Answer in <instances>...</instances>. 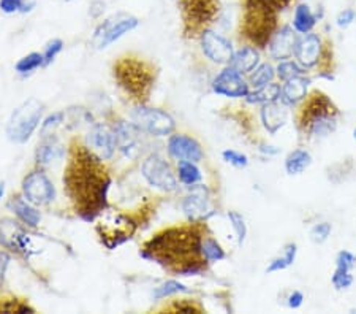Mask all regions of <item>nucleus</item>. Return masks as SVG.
<instances>
[{
  "label": "nucleus",
  "mask_w": 356,
  "mask_h": 314,
  "mask_svg": "<svg viewBox=\"0 0 356 314\" xmlns=\"http://www.w3.org/2000/svg\"><path fill=\"white\" fill-rule=\"evenodd\" d=\"M280 97H282V86L273 81L252 91V93H249V95L245 97V100L252 105H266L273 104V102H279Z\"/></svg>",
  "instance_id": "obj_28"
},
{
  "label": "nucleus",
  "mask_w": 356,
  "mask_h": 314,
  "mask_svg": "<svg viewBox=\"0 0 356 314\" xmlns=\"http://www.w3.org/2000/svg\"><path fill=\"white\" fill-rule=\"evenodd\" d=\"M222 157H223V161L228 162L229 165H233V167H236V168H245L247 165H249V157L236 150H225L222 152Z\"/></svg>",
  "instance_id": "obj_41"
},
{
  "label": "nucleus",
  "mask_w": 356,
  "mask_h": 314,
  "mask_svg": "<svg viewBox=\"0 0 356 314\" xmlns=\"http://www.w3.org/2000/svg\"><path fill=\"white\" fill-rule=\"evenodd\" d=\"M27 0H0V10L5 15H13V13H22Z\"/></svg>",
  "instance_id": "obj_44"
},
{
  "label": "nucleus",
  "mask_w": 356,
  "mask_h": 314,
  "mask_svg": "<svg viewBox=\"0 0 356 314\" xmlns=\"http://www.w3.org/2000/svg\"><path fill=\"white\" fill-rule=\"evenodd\" d=\"M229 65L236 68L243 75H250L255 68L260 65V51L255 47H243L234 51L233 59Z\"/></svg>",
  "instance_id": "obj_26"
},
{
  "label": "nucleus",
  "mask_w": 356,
  "mask_h": 314,
  "mask_svg": "<svg viewBox=\"0 0 356 314\" xmlns=\"http://www.w3.org/2000/svg\"><path fill=\"white\" fill-rule=\"evenodd\" d=\"M290 111L289 107L282 102H273V104L261 105L260 110V119L263 123V127L268 130V134H277L284 125L289 123Z\"/></svg>",
  "instance_id": "obj_21"
},
{
  "label": "nucleus",
  "mask_w": 356,
  "mask_h": 314,
  "mask_svg": "<svg viewBox=\"0 0 356 314\" xmlns=\"http://www.w3.org/2000/svg\"><path fill=\"white\" fill-rule=\"evenodd\" d=\"M3 192H5V185L3 182H0V200L3 197Z\"/></svg>",
  "instance_id": "obj_52"
},
{
  "label": "nucleus",
  "mask_w": 356,
  "mask_h": 314,
  "mask_svg": "<svg viewBox=\"0 0 356 314\" xmlns=\"http://www.w3.org/2000/svg\"><path fill=\"white\" fill-rule=\"evenodd\" d=\"M193 222L191 226L171 227L157 233L146 243L141 256L147 260L175 268L182 276L200 275L204 270V257L201 254L203 233Z\"/></svg>",
  "instance_id": "obj_2"
},
{
  "label": "nucleus",
  "mask_w": 356,
  "mask_h": 314,
  "mask_svg": "<svg viewBox=\"0 0 356 314\" xmlns=\"http://www.w3.org/2000/svg\"><path fill=\"white\" fill-rule=\"evenodd\" d=\"M64 185L84 221H94L106 208L111 180L103 168L102 159L89 148L78 146L72 151Z\"/></svg>",
  "instance_id": "obj_1"
},
{
  "label": "nucleus",
  "mask_w": 356,
  "mask_h": 314,
  "mask_svg": "<svg viewBox=\"0 0 356 314\" xmlns=\"http://www.w3.org/2000/svg\"><path fill=\"white\" fill-rule=\"evenodd\" d=\"M201 254H203L206 262H219L227 257L225 249L212 237H203V242H201Z\"/></svg>",
  "instance_id": "obj_33"
},
{
  "label": "nucleus",
  "mask_w": 356,
  "mask_h": 314,
  "mask_svg": "<svg viewBox=\"0 0 356 314\" xmlns=\"http://www.w3.org/2000/svg\"><path fill=\"white\" fill-rule=\"evenodd\" d=\"M173 308L177 313H201L203 311V308L191 300H182V301H179V304H175Z\"/></svg>",
  "instance_id": "obj_46"
},
{
  "label": "nucleus",
  "mask_w": 356,
  "mask_h": 314,
  "mask_svg": "<svg viewBox=\"0 0 356 314\" xmlns=\"http://www.w3.org/2000/svg\"><path fill=\"white\" fill-rule=\"evenodd\" d=\"M309 84H311V78H306V75L295 77V78L289 79V81H284L282 97H280V102H282V104H285L289 108L298 107L307 97Z\"/></svg>",
  "instance_id": "obj_23"
},
{
  "label": "nucleus",
  "mask_w": 356,
  "mask_h": 314,
  "mask_svg": "<svg viewBox=\"0 0 356 314\" xmlns=\"http://www.w3.org/2000/svg\"><path fill=\"white\" fill-rule=\"evenodd\" d=\"M355 21H356V11L352 8L342 10L341 13L336 16V24L341 29H347L348 26H352Z\"/></svg>",
  "instance_id": "obj_45"
},
{
  "label": "nucleus",
  "mask_w": 356,
  "mask_h": 314,
  "mask_svg": "<svg viewBox=\"0 0 356 314\" xmlns=\"http://www.w3.org/2000/svg\"><path fill=\"white\" fill-rule=\"evenodd\" d=\"M191 191L182 200V211L192 222H201L212 214L211 211V194L203 185L188 186Z\"/></svg>",
  "instance_id": "obj_16"
},
{
  "label": "nucleus",
  "mask_w": 356,
  "mask_h": 314,
  "mask_svg": "<svg viewBox=\"0 0 356 314\" xmlns=\"http://www.w3.org/2000/svg\"><path fill=\"white\" fill-rule=\"evenodd\" d=\"M331 232H332V226L330 224V222H318V224H315L311 228V232H309V237H311L312 243L321 244L330 238Z\"/></svg>",
  "instance_id": "obj_39"
},
{
  "label": "nucleus",
  "mask_w": 356,
  "mask_h": 314,
  "mask_svg": "<svg viewBox=\"0 0 356 314\" xmlns=\"http://www.w3.org/2000/svg\"><path fill=\"white\" fill-rule=\"evenodd\" d=\"M177 176H179V181L186 186H193L198 185V182L203 180V173L197 167V164L191 161H181L177 164Z\"/></svg>",
  "instance_id": "obj_31"
},
{
  "label": "nucleus",
  "mask_w": 356,
  "mask_h": 314,
  "mask_svg": "<svg viewBox=\"0 0 356 314\" xmlns=\"http://www.w3.org/2000/svg\"><path fill=\"white\" fill-rule=\"evenodd\" d=\"M312 165V156L307 150L298 148V150L291 151L289 156L285 157V171L290 176L301 175Z\"/></svg>",
  "instance_id": "obj_29"
},
{
  "label": "nucleus",
  "mask_w": 356,
  "mask_h": 314,
  "mask_svg": "<svg viewBox=\"0 0 356 314\" xmlns=\"http://www.w3.org/2000/svg\"><path fill=\"white\" fill-rule=\"evenodd\" d=\"M86 141H88V148L99 156L102 161H108V159L113 157L114 151H116V140H114V132L103 124H97L89 130L88 136H86Z\"/></svg>",
  "instance_id": "obj_19"
},
{
  "label": "nucleus",
  "mask_w": 356,
  "mask_h": 314,
  "mask_svg": "<svg viewBox=\"0 0 356 314\" xmlns=\"http://www.w3.org/2000/svg\"><path fill=\"white\" fill-rule=\"evenodd\" d=\"M260 151L268 154V156H275V154L279 152V148H275V146H266V145H265V146L260 148Z\"/></svg>",
  "instance_id": "obj_51"
},
{
  "label": "nucleus",
  "mask_w": 356,
  "mask_h": 314,
  "mask_svg": "<svg viewBox=\"0 0 356 314\" xmlns=\"http://www.w3.org/2000/svg\"><path fill=\"white\" fill-rule=\"evenodd\" d=\"M29 240L31 238H29L24 228H22L18 222H15L13 219L0 221V244H2V246L27 254Z\"/></svg>",
  "instance_id": "obj_20"
},
{
  "label": "nucleus",
  "mask_w": 356,
  "mask_h": 314,
  "mask_svg": "<svg viewBox=\"0 0 356 314\" xmlns=\"http://www.w3.org/2000/svg\"><path fill=\"white\" fill-rule=\"evenodd\" d=\"M64 2H72V0H64Z\"/></svg>",
  "instance_id": "obj_54"
},
{
  "label": "nucleus",
  "mask_w": 356,
  "mask_h": 314,
  "mask_svg": "<svg viewBox=\"0 0 356 314\" xmlns=\"http://www.w3.org/2000/svg\"><path fill=\"white\" fill-rule=\"evenodd\" d=\"M168 154L171 159H176L177 162L181 161H191L198 164L203 161L204 152L201 148L200 141L195 140L193 136L184 135V134H175L170 136L168 140Z\"/></svg>",
  "instance_id": "obj_18"
},
{
  "label": "nucleus",
  "mask_w": 356,
  "mask_h": 314,
  "mask_svg": "<svg viewBox=\"0 0 356 314\" xmlns=\"http://www.w3.org/2000/svg\"><path fill=\"white\" fill-rule=\"evenodd\" d=\"M141 173L149 185L160 191L173 192L177 189V180L173 170L160 154H151L145 159L141 165Z\"/></svg>",
  "instance_id": "obj_11"
},
{
  "label": "nucleus",
  "mask_w": 356,
  "mask_h": 314,
  "mask_svg": "<svg viewBox=\"0 0 356 314\" xmlns=\"http://www.w3.org/2000/svg\"><path fill=\"white\" fill-rule=\"evenodd\" d=\"M269 2H271L279 11H284L293 2V0H269Z\"/></svg>",
  "instance_id": "obj_50"
},
{
  "label": "nucleus",
  "mask_w": 356,
  "mask_h": 314,
  "mask_svg": "<svg viewBox=\"0 0 356 314\" xmlns=\"http://www.w3.org/2000/svg\"><path fill=\"white\" fill-rule=\"evenodd\" d=\"M341 111L328 95L314 91L301 102L298 113V129L309 140H321L334 134Z\"/></svg>",
  "instance_id": "obj_3"
},
{
  "label": "nucleus",
  "mask_w": 356,
  "mask_h": 314,
  "mask_svg": "<svg viewBox=\"0 0 356 314\" xmlns=\"http://www.w3.org/2000/svg\"><path fill=\"white\" fill-rule=\"evenodd\" d=\"M356 267V256L348 249L339 251L336 256V268H341V270H350L353 272Z\"/></svg>",
  "instance_id": "obj_43"
},
{
  "label": "nucleus",
  "mask_w": 356,
  "mask_h": 314,
  "mask_svg": "<svg viewBox=\"0 0 356 314\" xmlns=\"http://www.w3.org/2000/svg\"><path fill=\"white\" fill-rule=\"evenodd\" d=\"M355 278L350 270H341V268H336L334 273L331 276V283L334 285L336 290H347L353 285Z\"/></svg>",
  "instance_id": "obj_38"
},
{
  "label": "nucleus",
  "mask_w": 356,
  "mask_h": 314,
  "mask_svg": "<svg viewBox=\"0 0 356 314\" xmlns=\"http://www.w3.org/2000/svg\"><path fill=\"white\" fill-rule=\"evenodd\" d=\"M65 156V148L62 143L53 135L43 136V141L38 143L35 159L40 165H49L60 161Z\"/></svg>",
  "instance_id": "obj_24"
},
{
  "label": "nucleus",
  "mask_w": 356,
  "mask_h": 314,
  "mask_svg": "<svg viewBox=\"0 0 356 314\" xmlns=\"http://www.w3.org/2000/svg\"><path fill=\"white\" fill-rule=\"evenodd\" d=\"M184 292H188L187 285H184L182 283L176 281V279H170V281H166L162 285H159V288L156 289V292H154V299L162 300V299H166V297L184 294Z\"/></svg>",
  "instance_id": "obj_36"
},
{
  "label": "nucleus",
  "mask_w": 356,
  "mask_h": 314,
  "mask_svg": "<svg viewBox=\"0 0 356 314\" xmlns=\"http://www.w3.org/2000/svg\"><path fill=\"white\" fill-rule=\"evenodd\" d=\"M10 260H11L10 254L5 253V251H0V284L3 283L5 273H7V268L10 265Z\"/></svg>",
  "instance_id": "obj_48"
},
{
  "label": "nucleus",
  "mask_w": 356,
  "mask_h": 314,
  "mask_svg": "<svg viewBox=\"0 0 356 314\" xmlns=\"http://www.w3.org/2000/svg\"><path fill=\"white\" fill-rule=\"evenodd\" d=\"M114 77L120 88L136 100L147 99L154 84L152 68L138 57H120L114 65Z\"/></svg>",
  "instance_id": "obj_5"
},
{
  "label": "nucleus",
  "mask_w": 356,
  "mask_h": 314,
  "mask_svg": "<svg viewBox=\"0 0 356 314\" xmlns=\"http://www.w3.org/2000/svg\"><path fill=\"white\" fill-rule=\"evenodd\" d=\"M304 304V294L301 290H293L289 295V300H286V305H289L290 310H298Z\"/></svg>",
  "instance_id": "obj_47"
},
{
  "label": "nucleus",
  "mask_w": 356,
  "mask_h": 314,
  "mask_svg": "<svg viewBox=\"0 0 356 314\" xmlns=\"http://www.w3.org/2000/svg\"><path fill=\"white\" fill-rule=\"evenodd\" d=\"M62 49H64V42H62L60 38H53L51 42L46 43L44 51H43V61H44V67L49 65L51 62H53L57 54L62 53Z\"/></svg>",
  "instance_id": "obj_40"
},
{
  "label": "nucleus",
  "mask_w": 356,
  "mask_h": 314,
  "mask_svg": "<svg viewBox=\"0 0 356 314\" xmlns=\"http://www.w3.org/2000/svg\"><path fill=\"white\" fill-rule=\"evenodd\" d=\"M353 139H355V140H356V129H355V130H353Z\"/></svg>",
  "instance_id": "obj_53"
},
{
  "label": "nucleus",
  "mask_w": 356,
  "mask_h": 314,
  "mask_svg": "<svg viewBox=\"0 0 356 314\" xmlns=\"http://www.w3.org/2000/svg\"><path fill=\"white\" fill-rule=\"evenodd\" d=\"M227 216H228V221H229V224H232L234 233H236L238 243L243 244L245 237H247V224H245L244 216L238 213V211H228Z\"/></svg>",
  "instance_id": "obj_37"
},
{
  "label": "nucleus",
  "mask_w": 356,
  "mask_h": 314,
  "mask_svg": "<svg viewBox=\"0 0 356 314\" xmlns=\"http://www.w3.org/2000/svg\"><path fill=\"white\" fill-rule=\"evenodd\" d=\"M279 13L269 0H244L241 36L252 47L266 48L279 27Z\"/></svg>",
  "instance_id": "obj_4"
},
{
  "label": "nucleus",
  "mask_w": 356,
  "mask_h": 314,
  "mask_svg": "<svg viewBox=\"0 0 356 314\" xmlns=\"http://www.w3.org/2000/svg\"><path fill=\"white\" fill-rule=\"evenodd\" d=\"M317 22H318V15L314 13L311 5H307V3L296 5L295 13H293L291 26L298 33H300V36L312 32L314 27L317 26Z\"/></svg>",
  "instance_id": "obj_27"
},
{
  "label": "nucleus",
  "mask_w": 356,
  "mask_h": 314,
  "mask_svg": "<svg viewBox=\"0 0 356 314\" xmlns=\"http://www.w3.org/2000/svg\"><path fill=\"white\" fill-rule=\"evenodd\" d=\"M140 26V19L130 13H116L102 21L94 31L90 45L95 49H106L110 45L127 36Z\"/></svg>",
  "instance_id": "obj_8"
},
{
  "label": "nucleus",
  "mask_w": 356,
  "mask_h": 314,
  "mask_svg": "<svg viewBox=\"0 0 356 314\" xmlns=\"http://www.w3.org/2000/svg\"><path fill=\"white\" fill-rule=\"evenodd\" d=\"M211 86L217 95L232 97V99H243V97L245 99L250 93L249 81H245L243 73L229 64L223 67L219 75L212 79Z\"/></svg>",
  "instance_id": "obj_14"
},
{
  "label": "nucleus",
  "mask_w": 356,
  "mask_h": 314,
  "mask_svg": "<svg viewBox=\"0 0 356 314\" xmlns=\"http://www.w3.org/2000/svg\"><path fill=\"white\" fill-rule=\"evenodd\" d=\"M8 208L18 216L21 222H24L29 227H37L42 219V214L33 203L29 202L26 197L16 196L8 202Z\"/></svg>",
  "instance_id": "obj_25"
},
{
  "label": "nucleus",
  "mask_w": 356,
  "mask_h": 314,
  "mask_svg": "<svg viewBox=\"0 0 356 314\" xmlns=\"http://www.w3.org/2000/svg\"><path fill=\"white\" fill-rule=\"evenodd\" d=\"M64 118H65L64 111L49 114V116L43 121L42 129H40V134H42L43 136L53 135V130L57 127V125H60L62 123H64Z\"/></svg>",
  "instance_id": "obj_42"
},
{
  "label": "nucleus",
  "mask_w": 356,
  "mask_h": 314,
  "mask_svg": "<svg viewBox=\"0 0 356 314\" xmlns=\"http://www.w3.org/2000/svg\"><path fill=\"white\" fill-rule=\"evenodd\" d=\"M275 77H277V75H275V68L271 64L265 62V64H260L254 72L250 73L249 84L254 89H258V88H261V86H266L269 83H273Z\"/></svg>",
  "instance_id": "obj_32"
},
{
  "label": "nucleus",
  "mask_w": 356,
  "mask_h": 314,
  "mask_svg": "<svg viewBox=\"0 0 356 314\" xmlns=\"http://www.w3.org/2000/svg\"><path fill=\"white\" fill-rule=\"evenodd\" d=\"M296 256H298V244L296 243H289L285 244V248L282 251V256L275 257L271 262H269V265L266 267V273H277V272H282L285 268L291 267L295 264L296 260Z\"/></svg>",
  "instance_id": "obj_30"
},
{
  "label": "nucleus",
  "mask_w": 356,
  "mask_h": 314,
  "mask_svg": "<svg viewBox=\"0 0 356 314\" xmlns=\"http://www.w3.org/2000/svg\"><path fill=\"white\" fill-rule=\"evenodd\" d=\"M275 75H277L280 81H289V79L295 77L306 75V68H302L295 59L280 61L279 65L275 67Z\"/></svg>",
  "instance_id": "obj_34"
},
{
  "label": "nucleus",
  "mask_w": 356,
  "mask_h": 314,
  "mask_svg": "<svg viewBox=\"0 0 356 314\" xmlns=\"http://www.w3.org/2000/svg\"><path fill=\"white\" fill-rule=\"evenodd\" d=\"M200 43L203 54L211 62H214V64L228 65L232 62L234 48L232 42L225 36H222V33L212 31V29H204L200 33Z\"/></svg>",
  "instance_id": "obj_13"
},
{
  "label": "nucleus",
  "mask_w": 356,
  "mask_h": 314,
  "mask_svg": "<svg viewBox=\"0 0 356 314\" xmlns=\"http://www.w3.org/2000/svg\"><path fill=\"white\" fill-rule=\"evenodd\" d=\"M40 67H44V61H43V53H31L24 57H21V59L16 62V72L19 73V75H31L35 70H38Z\"/></svg>",
  "instance_id": "obj_35"
},
{
  "label": "nucleus",
  "mask_w": 356,
  "mask_h": 314,
  "mask_svg": "<svg viewBox=\"0 0 356 314\" xmlns=\"http://www.w3.org/2000/svg\"><path fill=\"white\" fill-rule=\"evenodd\" d=\"M131 123H134L141 132L152 136H166L173 134L176 129V121L170 113L160 108L151 107H136L131 113Z\"/></svg>",
  "instance_id": "obj_9"
},
{
  "label": "nucleus",
  "mask_w": 356,
  "mask_h": 314,
  "mask_svg": "<svg viewBox=\"0 0 356 314\" xmlns=\"http://www.w3.org/2000/svg\"><path fill=\"white\" fill-rule=\"evenodd\" d=\"M22 196L35 207H43L56 198V189L44 171L33 170L22 180Z\"/></svg>",
  "instance_id": "obj_12"
},
{
  "label": "nucleus",
  "mask_w": 356,
  "mask_h": 314,
  "mask_svg": "<svg viewBox=\"0 0 356 314\" xmlns=\"http://www.w3.org/2000/svg\"><path fill=\"white\" fill-rule=\"evenodd\" d=\"M186 32H203L219 15V0H181Z\"/></svg>",
  "instance_id": "obj_10"
},
{
  "label": "nucleus",
  "mask_w": 356,
  "mask_h": 314,
  "mask_svg": "<svg viewBox=\"0 0 356 314\" xmlns=\"http://www.w3.org/2000/svg\"><path fill=\"white\" fill-rule=\"evenodd\" d=\"M295 61L306 70L315 67H321V73L325 70V62L332 59V45L320 33L309 32L298 37L295 53Z\"/></svg>",
  "instance_id": "obj_7"
},
{
  "label": "nucleus",
  "mask_w": 356,
  "mask_h": 314,
  "mask_svg": "<svg viewBox=\"0 0 356 314\" xmlns=\"http://www.w3.org/2000/svg\"><path fill=\"white\" fill-rule=\"evenodd\" d=\"M102 242L108 249H116L134 235L135 228L122 214H110L99 226Z\"/></svg>",
  "instance_id": "obj_15"
},
{
  "label": "nucleus",
  "mask_w": 356,
  "mask_h": 314,
  "mask_svg": "<svg viewBox=\"0 0 356 314\" xmlns=\"http://www.w3.org/2000/svg\"><path fill=\"white\" fill-rule=\"evenodd\" d=\"M89 8H90L89 13L92 18H100V15L105 11V3L100 2V0H95V2L90 3Z\"/></svg>",
  "instance_id": "obj_49"
},
{
  "label": "nucleus",
  "mask_w": 356,
  "mask_h": 314,
  "mask_svg": "<svg viewBox=\"0 0 356 314\" xmlns=\"http://www.w3.org/2000/svg\"><path fill=\"white\" fill-rule=\"evenodd\" d=\"M44 105L38 99H29L11 113L7 124V136L10 141L22 145L35 132L42 123Z\"/></svg>",
  "instance_id": "obj_6"
},
{
  "label": "nucleus",
  "mask_w": 356,
  "mask_h": 314,
  "mask_svg": "<svg viewBox=\"0 0 356 314\" xmlns=\"http://www.w3.org/2000/svg\"><path fill=\"white\" fill-rule=\"evenodd\" d=\"M298 37H300V33L293 29V26H279L268 43V53L271 56V59L279 62L291 59L293 53H295Z\"/></svg>",
  "instance_id": "obj_17"
},
{
  "label": "nucleus",
  "mask_w": 356,
  "mask_h": 314,
  "mask_svg": "<svg viewBox=\"0 0 356 314\" xmlns=\"http://www.w3.org/2000/svg\"><path fill=\"white\" fill-rule=\"evenodd\" d=\"M116 148L125 157H134L138 145V134L141 132L134 123L119 121L113 127Z\"/></svg>",
  "instance_id": "obj_22"
}]
</instances>
